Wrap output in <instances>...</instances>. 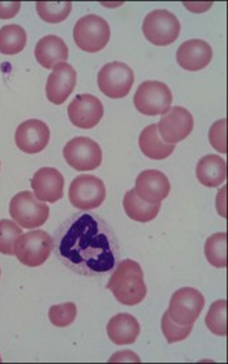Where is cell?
<instances>
[{
	"mask_svg": "<svg viewBox=\"0 0 228 364\" xmlns=\"http://www.w3.org/2000/svg\"><path fill=\"white\" fill-rule=\"evenodd\" d=\"M56 257L69 271L97 277L114 271L119 261V242L111 225L93 213L67 218L53 239Z\"/></svg>",
	"mask_w": 228,
	"mask_h": 364,
	"instance_id": "1",
	"label": "cell"
},
{
	"mask_svg": "<svg viewBox=\"0 0 228 364\" xmlns=\"http://www.w3.org/2000/svg\"><path fill=\"white\" fill-rule=\"evenodd\" d=\"M107 289L111 290L116 301L122 305H138L147 296L141 265L133 259H123L116 264Z\"/></svg>",
	"mask_w": 228,
	"mask_h": 364,
	"instance_id": "2",
	"label": "cell"
},
{
	"mask_svg": "<svg viewBox=\"0 0 228 364\" xmlns=\"http://www.w3.org/2000/svg\"><path fill=\"white\" fill-rule=\"evenodd\" d=\"M54 247L53 237L45 230H31L23 233L14 245V255L17 259L31 268L43 265Z\"/></svg>",
	"mask_w": 228,
	"mask_h": 364,
	"instance_id": "3",
	"label": "cell"
},
{
	"mask_svg": "<svg viewBox=\"0 0 228 364\" xmlns=\"http://www.w3.org/2000/svg\"><path fill=\"white\" fill-rule=\"evenodd\" d=\"M111 39V28L108 23L97 16L89 14L78 20L73 28V41L86 53H98Z\"/></svg>",
	"mask_w": 228,
	"mask_h": 364,
	"instance_id": "4",
	"label": "cell"
},
{
	"mask_svg": "<svg viewBox=\"0 0 228 364\" xmlns=\"http://www.w3.org/2000/svg\"><path fill=\"white\" fill-rule=\"evenodd\" d=\"M10 215L14 223L25 229H35V228L45 225L48 220V205L45 202L36 199V196L28 191L17 193L9 207Z\"/></svg>",
	"mask_w": 228,
	"mask_h": 364,
	"instance_id": "5",
	"label": "cell"
},
{
	"mask_svg": "<svg viewBox=\"0 0 228 364\" xmlns=\"http://www.w3.org/2000/svg\"><path fill=\"white\" fill-rule=\"evenodd\" d=\"M142 33L152 45H172L180 35V23L169 10H154L144 18Z\"/></svg>",
	"mask_w": 228,
	"mask_h": 364,
	"instance_id": "6",
	"label": "cell"
},
{
	"mask_svg": "<svg viewBox=\"0 0 228 364\" xmlns=\"http://www.w3.org/2000/svg\"><path fill=\"white\" fill-rule=\"evenodd\" d=\"M133 101L140 114L158 116L169 111L173 101V94L165 83L147 80L138 86Z\"/></svg>",
	"mask_w": 228,
	"mask_h": 364,
	"instance_id": "7",
	"label": "cell"
},
{
	"mask_svg": "<svg viewBox=\"0 0 228 364\" xmlns=\"http://www.w3.org/2000/svg\"><path fill=\"white\" fill-rule=\"evenodd\" d=\"M135 72L128 64L114 61L105 64L97 75L100 91L110 98H125L133 87Z\"/></svg>",
	"mask_w": 228,
	"mask_h": 364,
	"instance_id": "8",
	"label": "cell"
},
{
	"mask_svg": "<svg viewBox=\"0 0 228 364\" xmlns=\"http://www.w3.org/2000/svg\"><path fill=\"white\" fill-rule=\"evenodd\" d=\"M107 189L103 180L90 174L73 178L69 185V202L75 208L89 211L104 203Z\"/></svg>",
	"mask_w": 228,
	"mask_h": 364,
	"instance_id": "9",
	"label": "cell"
},
{
	"mask_svg": "<svg viewBox=\"0 0 228 364\" xmlns=\"http://www.w3.org/2000/svg\"><path fill=\"white\" fill-rule=\"evenodd\" d=\"M64 159L76 171H91L101 166L103 151L89 136L72 138L63 149Z\"/></svg>",
	"mask_w": 228,
	"mask_h": 364,
	"instance_id": "10",
	"label": "cell"
},
{
	"mask_svg": "<svg viewBox=\"0 0 228 364\" xmlns=\"http://www.w3.org/2000/svg\"><path fill=\"white\" fill-rule=\"evenodd\" d=\"M205 306V296L197 289L182 287L177 290L169 302L167 314L179 324H194Z\"/></svg>",
	"mask_w": 228,
	"mask_h": 364,
	"instance_id": "11",
	"label": "cell"
},
{
	"mask_svg": "<svg viewBox=\"0 0 228 364\" xmlns=\"http://www.w3.org/2000/svg\"><path fill=\"white\" fill-rule=\"evenodd\" d=\"M157 127L158 134L166 144L176 145L191 134L194 117L182 107H170L166 114H162Z\"/></svg>",
	"mask_w": 228,
	"mask_h": 364,
	"instance_id": "12",
	"label": "cell"
},
{
	"mask_svg": "<svg viewBox=\"0 0 228 364\" xmlns=\"http://www.w3.org/2000/svg\"><path fill=\"white\" fill-rule=\"evenodd\" d=\"M104 116L101 101L91 94L76 95L68 105L71 123L79 129L89 130L95 127Z\"/></svg>",
	"mask_w": 228,
	"mask_h": 364,
	"instance_id": "13",
	"label": "cell"
},
{
	"mask_svg": "<svg viewBox=\"0 0 228 364\" xmlns=\"http://www.w3.org/2000/svg\"><path fill=\"white\" fill-rule=\"evenodd\" d=\"M50 141V130L45 122L39 119L25 120L17 127L16 145L25 154L33 155L45 149Z\"/></svg>",
	"mask_w": 228,
	"mask_h": 364,
	"instance_id": "14",
	"label": "cell"
},
{
	"mask_svg": "<svg viewBox=\"0 0 228 364\" xmlns=\"http://www.w3.org/2000/svg\"><path fill=\"white\" fill-rule=\"evenodd\" d=\"M76 86V72L68 63L57 64L46 83L47 100L56 105H63Z\"/></svg>",
	"mask_w": 228,
	"mask_h": 364,
	"instance_id": "15",
	"label": "cell"
},
{
	"mask_svg": "<svg viewBox=\"0 0 228 364\" xmlns=\"http://www.w3.org/2000/svg\"><path fill=\"white\" fill-rule=\"evenodd\" d=\"M135 192L145 203H160L169 196L170 182L162 171L145 170L137 177Z\"/></svg>",
	"mask_w": 228,
	"mask_h": 364,
	"instance_id": "16",
	"label": "cell"
},
{
	"mask_svg": "<svg viewBox=\"0 0 228 364\" xmlns=\"http://www.w3.org/2000/svg\"><path fill=\"white\" fill-rule=\"evenodd\" d=\"M33 193L38 200L56 203L64 196V177L53 167L39 168L31 181Z\"/></svg>",
	"mask_w": 228,
	"mask_h": 364,
	"instance_id": "17",
	"label": "cell"
},
{
	"mask_svg": "<svg viewBox=\"0 0 228 364\" xmlns=\"http://www.w3.org/2000/svg\"><path fill=\"white\" fill-rule=\"evenodd\" d=\"M213 58L210 45L201 39H191L184 42L176 54L177 64L188 72H197L206 68Z\"/></svg>",
	"mask_w": 228,
	"mask_h": 364,
	"instance_id": "18",
	"label": "cell"
},
{
	"mask_svg": "<svg viewBox=\"0 0 228 364\" xmlns=\"http://www.w3.org/2000/svg\"><path fill=\"white\" fill-rule=\"evenodd\" d=\"M36 61L46 69H53L60 63H66L68 60V46L66 42L56 36L47 35L42 38L35 47Z\"/></svg>",
	"mask_w": 228,
	"mask_h": 364,
	"instance_id": "19",
	"label": "cell"
},
{
	"mask_svg": "<svg viewBox=\"0 0 228 364\" xmlns=\"http://www.w3.org/2000/svg\"><path fill=\"white\" fill-rule=\"evenodd\" d=\"M107 333L116 345H132L140 336V324L133 315L119 314L108 321Z\"/></svg>",
	"mask_w": 228,
	"mask_h": 364,
	"instance_id": "20",
	"label": "cell"
},
{
	"mask_svg": "<svg viewBox=\"0 0 228 364\" xmlns=\"http://www.w3.org/2000/svg\"><path fill=\"white\" fill-rule=\"evenodd\" d=\"M197 178L204 186H220L227 178V163L222 156L206 155L197 164Z\"/></svg>",
	"mask_w": 228,
	"mask_h": 364,
	"instance_id": "21",
	"label": "cell"
},
{
	"mask_svg": "<svg viewBox=\"0 0 228 364\" xmlns=\"http://www.w3.org/2000/svg\"><path fill=\"white\" fill-rule=\"evenodd\" d=\"M138 145L144 156L148 159L163 160L175 152V145L166 144L160 134L157 124L147 126L138 138Z\"/></svg>",
	"mask_w": 228,
	"mask_h": 364,
	"instance_id": "22",
	"label": "cell"
},
{
	"mask_svg": "<svg viewBox=\"0 0 228 364\" xmlns=\"http://www.w3.org/2000/svg\"><path fill=\"white\" fill-rule=\"evenodd\" d=\"M123 208L129 218L137 223H150L157 218L160 214V203H145L137 198L135 189H130L125 193Z\"/></svg>",
	"mask_w": 228,
	"mask_h": 364,
	"instance_id": "23",
	"label": "cell"
},
{
	"mask_svg": "<svg viewBox=\"0 0 228 364\" xmlns=\"http://www.w3.org/2000/svg\"><path fill=\"white\" fill-rule=\"evenodd\" d=\"M26 46V32L20 25L11 23L0 28V53L14 55L21 53Z\"/></svg>",
	"mask_w": 228,
	"mask_h": 364,
	"instance_id": "24",
	"label": "cell"
},
{
	"mask_svg": "<svg viewBox=\"0 0 228 364\" xmlns=\"http://www.w3.org/2000/svg\"><path fill=\"white\" fill-rule=\"evenodd\" d=\"M205 257L214 268L227 267V233L219 232L207 237L205 243Z\"/></svg>",
	"mask_w": 228,
	"mask_h": 364,
	"instance_id": "25",
	"label": "cell"
},
{
	"mask_svg": "<svg viewBox=\"0 0 228 364\" xmlns=\"http://www.w3.org/2000/svg\"><path fill=\"white\" fill-rule=\"evenodd\" d=\"M227 301H214L206 315L205 323L210 333L219 337L227 336Z\"/></svg>",
	"mask_w": 228,
	"mask_h": 364,
	"instance_id": "26",
	"label": "cell"
},
{
	"mask_svg": "<svg viewBox=\"0 0 228 364\" xmlns=\"http://www.w3.org/2000/svg\"><path fill=\"white\" fill-rule=\"evenodd\" d=\"M72 10L71 1H61V3H51V1H38L36 11L39 17L50 23H58L66 21L68 18Z\"/></svg>",
	"mask_w": 228,
	"mask_h": 364,
	"instance_id": "27",
	"label": "cell"
},
{
	"mask_svg": "<svg viewBox=\"0 0 228 364\" xmlns=\"http://www.w3.org/2000/svg\"><path fill=\"white\" fill-rule=\"evenodd\" d=\"M23 235V229L11 220L0 221V252L4 255H14L16 240Z\"/></svg>",
	"mask_w": 228,
	"mask_h": 364,
	"instance_id": "28",
	"label": "cell"
},
{
	"mask_svg": "<svg viewBox=\"0 0 228 364\" xmlns=\"http://www.w3.org/2000/svg\"><path fill=\"white\" fill-rule=\"evenodd\" d=\"M192 331V324H179L173 321L169 314L165 312L162 316V333L169 343L184 341Z\"/></svg>",
	"mask_w": 228,
	"mask_h": 364,
	"instance_id": "29",
	"label": "cell"
},
{
	"mask_svg": "<svg viewBox=\"0 0 228 364\" xmlns=\"http://www.w3.org/2000/svg\"><path fill=\"white\" fill-rule=\"evenodd\" d=\"M76 305L73 302L54 305L48 311V318L56 327H68L76 318Z\"/></svg>",
	"mask_w": 228,
	"mask_h": 364,
	"instance_id": "30",
	"label": "cell"
},
{
	"mask_svg": "<svg viewBox=\"0 0 228 364\" xmlns=\"http://www.w3.org/2000/svg\"><path fill=\"white\" fill-rule=\"evenodd\" d=\"M227 126V120L222 119L213 123V126L210 127L209 132V142L210 145L220 154H227V145H226V129Z\"/></svg>",
	"mask_w": 228,
	"mask_h": 364,
	"instance_id": "31",
	"label": "cell"
},
{
	"mask_svg": "<svg viewBox=\"0 0 228 364\" xmlns=\"http://www.w3.org/2000/svg\"><path fill=\"white\" fill-rule=\"evenodd\" d=\"M21 9L20 1H10V3H1L0 1V18L1 20H10L19 14Z\"/></svg>",
	"mask_w": 228,
	"mask_h": 364,
	"instance_id": "32",
	"label": "cell"
},
{
	"mask_svg": "<svg viewBox=\"0 0 228 364\" xmlns=\"http://www.w3.org/2000/svg\"><path fill=\"white\" fill-rule=\"evenodd\" d=\"M108 362L110 363H115V362H136V363H140L141 360H140V358L137 356L136 353H133L130 350H125V352L115 353Z\"/></svg>",
	"mask_w": 228,
	"mask_h": 364,
	"instance_id": "33",
	"label": "cell"
},
{
	"mask_svg": "<svg viewBox=\"0 0 228 364\" xmlns=\"http://www.w3.org/2000/svg\"><path fill=\"white\" fill-rule=\"evenodd\" d=\"M0 363H1V358H0Z\"/></svg>",
	"mask_w": 228,
	"mask_h": 364,
	"instance_id": "34",
	"label": "cell"
}]
</instances>
